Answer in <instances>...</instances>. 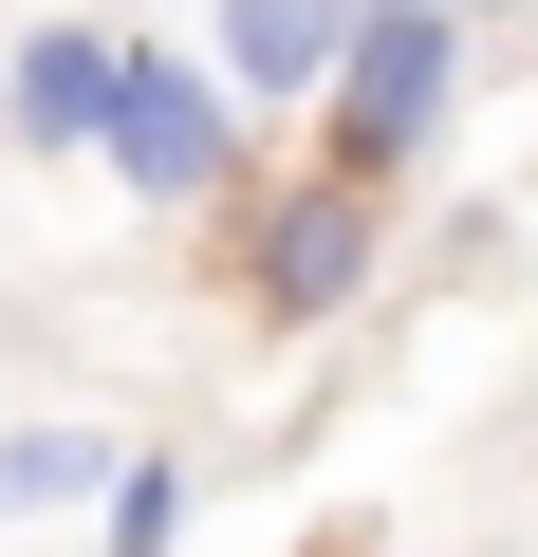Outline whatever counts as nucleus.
<instances>
[{"mask_svg":"<svg viewBox=\"0 0 538 557\" xmlns=\"http://www.w3.org/2000/svg\"><path fill=\"white\" fill-rule=\"evenodd\" d=\"M93 149H112L130 205H223V186H241V94H223L204 57H167V38H112V112H93Z\"/></svg>","mask_w":538,"mask_h":557,"instance_id":"2","label":"nucleus"},{"mask_svg":"<svg viewBox=\"0 0 538 557\" xmlns=\"http://www.w3.org/2000/svg\"><path fill=\"white\" fill-rule=\"evenodd\" d=\"M464 112V0H353V38L316 75V168L335 186H409Z\"/></svg>","mask_w":538,"mask_h":557,"instance_id":"1","label":"nucleus"},{"mask_svg":"<svg viewBox=\"0 0 538 557\" xmlns=\"http://www.w3.org/2000/svg\"><path fill=\"white\" fill-rule=\"evenodd\" d=\"M483 20H520V0H483Z\"/></svg>","mask_w":538,"mask_h":557,"instance_id":"8","label":"nucleus"},{"mask_svg":"<svg viewBox=\"0 0 538 557\" xmlns=\"http://www.w3.org/2000/svg\"><path fill=\"white\" fill-rule=\"evenodd\" d=\"M372 205H390V186H335V168L279 186V205H260V242H241V298L279 317V335L353 317V298H372Z\"/></svg>","mask_w":538,"mask_h":557,"instance_id":"3","label":"nucleus"},{"mask_svg":"<svg viewBox=\"0 0 538 557\" xmlns=\"http://www.w3.org/2000/svg\"><path fill=\"white\" fill-rule=\"evenodd\" d=\"M112 483V428H0V520H57Z\"/></svg>","mask_w":538,"mask_h":557,"instance_id":"6","label":"nucleus"},{"mask_svg":"<svg viewBox=\"0 0 538 557\" xmlns=\"http://www.w3.org/2000/svg\"><path fill=\"white\" fill-rule=\"evenodd\" d=\"M335 38H353V0H204V75L241 112H316Z\"/></svg>","mask_w":538,"mask_h":557,"instance_id":"4","label":"nucleus"},{"mask_svg":"<svg viewBox=\"0 0 538 557\" xmlns=\"http://www.w3.org/2000/svg\"><path fill=\"white\" fill-rule=\"evenodd\" d=\"M93 502H112V557H167L186 539V465H112Z\"/></svg>","mask_w":538,"mask_h":557,"instance_id":"7","label":"nucleus"},{"mask_svg":"<svg viewBox=\"0 0 538 557\" xmlns=\"http://www.w3.org/2000/svg\"><path fill=\"white\" fill-rule=\"evenodd\" d=\"M93 112H112V20H38L0 57V131L20 149H93Z\"/></svg>","mask_w":538,"mask_h":557,"instance_id":"5","label":"nucleus"}]
</instances>
